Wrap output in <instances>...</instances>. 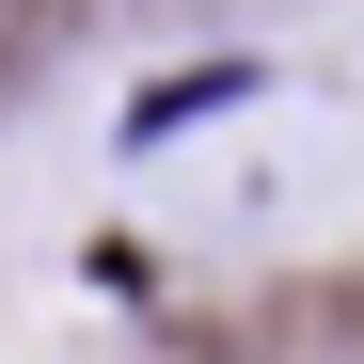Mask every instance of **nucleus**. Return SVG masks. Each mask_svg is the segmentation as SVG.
I'll return each mask as SVG.
<instances>
[{
	"instance_id": "2",
	"label": "nucleus",
	"mask_w": 364,
	"mask_h": 364,
	"mask_svg": "<svg viewBox=\"0 0 364 364\" xmlns=\"http://www.w3.org/2000/svg\"><path fill=\"white\" fill-rule=\"evenodd\" d=\"M32 32H48V0H0V80L32 64Z\"/></svg>"
},
{
	"instance_id": "1",
	"label": "nucleus",
	"mask_w": 364,
	"mask_h": 364,
	"mask_svg": "<svg viewBox=\"0 0 364 364\" xmlns=\"http://www.w3.org/2000/svg\"><path fill=\"white\" fill-rule=\"evenodd\" d=\"M237 95H254V64H191V80H159V95L127 111V127L159 143V127H191V111H237Z\"/></svg>"
}]
</instances>
